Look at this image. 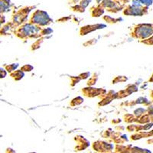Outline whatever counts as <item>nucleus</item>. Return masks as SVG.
Listing matches in <instances>:
<instances>
[{
    "mask_svg": "<svg viewBox=\"0 0 153 153\" xmlns=\"http://www.w3.org/2000/svg\"><path fill=\"white\" fill-rule=\"evenodd\" d=\"M136 37L139 38H146L153 34V25L143 24L137 26L135 31Z\"/></svg>",
    "mask_w": 153,
    "mask_h": 153,
    "instance_id": "nucleus-1",
    "label": "nucleus"
},
{
    "mask_svg": "<svg viewBox=\"0 0 153 153\" xmlns=\"http://www.w3.org/2000/svg\"><path fill=\"white\" fill-rule=\"evenodd\" d=\"M33 20L35 23L41 25H45L48 23V22L50 20L49 17L47 15V13L44 12H37L33 17Z\"/></svg>",
    "mask_w": 153,
    "mask_h": 153,
    "instance_id": "nucleus-2",
    "label": "nucleus"
},
{
    "mask_svg": "<svg viewBox=\"0 0 153 153\" xmlns=\"http://www.w3.org/2000/svg\"><path fill=\"white\" fill-rule=\"evenodd\" d=\"M153 0H141V3L145 4V5H150L152 4Z\"/></svg>",
    "mask_w": 153,
    "mask_h": 153,
    "instance_id": "nucleus-3",
    "label": "nucleus"
},
{
    "mask_svg": "<svg viewBox=\"0 0 153 153\" xmlns=\"http://www.w3.org/2000/svg\"><path fill=\"white\" fill-rule=\"evenodd\" d=\"M143 43H146V44H148V45H153V36L152 37V38H150L149 39H148L147 41H142Z\"/></svg>",
    "mask_w": 153,
    "mask_h": 153,
    "instance_id": "nucleus-4",
    "label": "nucleus"
},
{
    "mask_svg": "<svg viewBox=\"0 0 153 153\" xmlns=\"http://www.w3.org/2000/svg\"><path fill=\"white\" fill-rule=\"evenodd\" d=\"M149 80H150L151 82H153V75H152V77H151V79Z\"/></svg>",
    "mask_w": 153,
    "mask_h": 153,
    "instance_id": "nucleus-5",
    "label": "nucleus"
},
{
    "mask_svg": "<svg viewBox=\"0 0 153 153\" xmlns=\"http://www.w3.org/2000/svg\"><path fill=\"white\" fill-rule=\"evenodd\" d=\"M152 97H153V91H152Z\"/></svg>",
    "mask_w": 153,
    "mask_h": 153,
    "instance_id": "nucleus-6",
    "label": "nucleus"
}]
</instances>
